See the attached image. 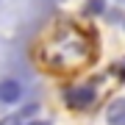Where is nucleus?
I'll use <instances>...</instances> for the list:
<instances>
[{"label":"nucleus","instance_id":"f257e3e1","mask_svg":"<svg viewBox=\"0 0 125 125\" xmlns=\"http://www.w3.org/2000/svg\"><path fill=\"white\" fill-rule=\"evenodd\" d=\"M92 45L81 31H64L45 47V61L50 70H78L89 64Z\"/></svg>","mask_w":125,"mask_h":125},{"label":"nucleus","instance_id":"f03ea898","mask_svg":"<svg viewBox=\"0 0 125 125\" xmlns=\"http://www.w3.org/2000/svg\"><path fill=\"white\" fill-rule=\"evenodd\" d=\"M64 103L72 111H86L97 103V89L92 83H78V86H67L64 89Z\"/></svg>","mask_w":125,"mask_h":125},{"label":"nucleus","instance_id":"7ed1b4c3","mask_svg":"<svg viewBox=\"0 0 125 125\" xmlns=\"http://www.w3.org/2000/svg\"><path fill=\"white\" fill-rule=\"evenodd\" d=\"M22 97V83L14 78H6L0 81V103H6V106H11V103H17Z\"/></svg>","mask_w":125,"mask_h":125},{"label":"nucleus","instance_id":"20e7f679","mask_svg":"<svg viewBox=\"0 0 125 125\" xmlns=\"http://www.w3.org/2000/svg\"><path fill=\"white\" fill-rule=\"evenodd\" d=\"M106 122L108 125H125V97H117L106 108Z\"/></svg>","mask_w":125,"mask_h":125},{"label":"nucleus","instance_id":"39448f33","mask_svg":"<svg viewBox=\"0 0 125 125\" xmlns=\"http://www.w3.org/2000/svg\"><path fill=\"white\" fill-rule=\"evenodd\" d=\"M86 11L89 14H103L106 11V0H89L86 3Z\"/></svg>","mask_w":125,"mask_h":125},{"label":"nucleus","instance_id":"423d86ee","mask_svg":"<svg viewBox=\"0 0 125 125\" xmlns=\"http://www.w3.org/2000/svg\"><path fill=\"white\" fill-rule=\"evenodd\" d=\"M0 125H22V117H20V114H9V117L0 120Z\"/></svg>","mask_w":125,"mask_h":125},{"label":"nucleus","instance_id":"0eeeda50","mask_svg":"<svg viewBox=\"0 0 125 125\" xmlns=\"http://www.w3.org/2000/svg\"><path fill=\"white\" fill-rule=\"evenodd\" d=\"M36 111H39V103H28V106L22 108V114H20V117H36Z\"/></svg>","mask_w":125,"mask_h":125},{"label":"nucleus","instance_id":"6e6552de","mask_svg":"<svg viewBox=\"0 0 125 125\" xmlns=\"http://www.w3.org/2000/svg\"><path fill=\"white\" fill-rule=\"evenodd\" d=\"M28 125H50V122H47V120H31Z\"/></svg>","mask_w":125,"mask_h":125}]
</instances>
